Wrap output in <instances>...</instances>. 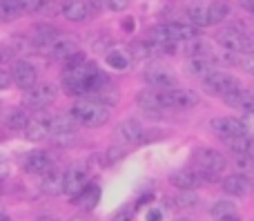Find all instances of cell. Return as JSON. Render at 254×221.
<instances>
[{
	"label": "cell",
	"mask_w": 254,
	"mask_h": 221,
	"mask_svg": "<svg viewBox=\"0 0 254 221\" xmlns=\"http://www.w3.org/2000/svg\"><path fill=\"white\" fill-rule=\"evenodd\" d=\"M243 154H248L250 159H254V139L252 137L248 139V146H246V152H243Z\"/></svg>",
	"instance_id": "b9f144b4"
},
{
	"label": "cell",
	"mask_w": 254,
	"mask_h": 221,
	"mask_svg": "<svg viewBox=\"0 0 254 221\" xmlns=\"http://www.w3.org/2000/svg\"><path fill=\"white\" fill-rule=\"evenodd\" d=\"M105 61L112 70H119V72H123V70L129 67V56H127L125 52H121V49H112V52H107Z\"/></svg>",
	"instance_id": "1f68e13d"
},
{
	"label": "cell",
	"mask_w": 254,
	"mask_h": 221,
	"mask_svg": "<svg viewBox=\"0 0 254 221\" xmlns=\"http://www.w3.org/2000/svg\"><path fill=\"white\" fill-rule=\"evenodd\" d=\"M25 13H45L54 7V0H20Z\"/></svg>",
	"instance_id": "d6a6232c"
},
{
	"label": "cell",
	"mask_w": 254,
	"mask_h": 221,
	"mask_svg": "<svg viewBox=\"0 0 254 221\" xmlns=\"http://www.w3.org/2000/svg\"><path fill=\"white\" fill-rule=\"evenodd\" d=\"M11 83H16L20 89H31L38 83V72L27 61H13L11 65Z\"/></svg>",
	"instance_id": "9c48e42d"
},
{
	"label": "cell",
	"mask_w": 254,
	"mask_h": 221,
	"mask_svg": "<svg viewBox=\"0 0 254 221\" xmlns=\"http://www.w3.org/2000/svg\"><path fill=\"white\" fill-rule=\"evenodd\" d=\"M9 85H11V76H9L7 72L0 70V92H2V89H7Z\"/></svg>",
	"instance_id": "ab89813d"
},
{
	"label": "cell",
	"mask_w": 254,
	"mask_h": 221,
	"mask_svg": "<svg viewBox=\"0 0 254 221\" xmlns=\"http://www.w3.org/2000/svg\"><path fill=\"white\" fill-rule=\"evenodd\" d=\"M58 36H61V34H58L56 27L43 22V25H36L34 29H31V43H34L36 47H49V45H52Z\"/></svg>",
	"instance_id": "7402d4cb"
},
{
	"label": "cell",
	"mask_w": 254,
	"mask_h": 221,
	"mask_svg": "<svg viewBox=\"0 0 254 221\" xmlns=\"http://www.w3.org/2000/svg\"><path fill=\"white\" fill-rule=\"evenodd\" d=\"M98 199H101V188L87 183V188L76 197V204H78L83 210H94L96 208V204H98Z\"/></svg>",
	"instance_id": "4316f807"
},
{
	"label": "cell",
	"mask_w": 254,
	"mask_h": 221,
	"mask_svg": "<svg viewBox=\"0 0 254 221\" xmlns=\"http://www.w3.org/2000/svg\"><path fill=\"white\" fill-rule=\"evenodd\" d=\"M239 4H241L243 9H248L250 13H254V0H239Z\"/></svg>",
	"instance_id": "7bdbcfd3"
},
{
	"label": "cell",
	"mask_w": 254,
	"mask_h": 221,
	"mask_svg": "<svg viewBox=\"0 0 254 221\" xmlns=\"http://www.w3.org/2000/svg\"><path fill=\"white\" fill-rule=\"evenodd\" d=\"M167 34L170 38L174 40H192V38H198V27H194L192 22H181V20H172L165 25Z\"/></svg>",
	"instance_id": "44dd1931"
},
{
	"label": "cell",
	"mask_w": 254,
	"mask_h": 221,
	"mask_svg": "<svg viewBox=\"0 0 254 221\" xmlns=\"http://www.w3.org/2000/svg\"><path fill=\"white\" fill-rule=\"evenodd\" d=\"M78 43H76L74 38H65V36H58L56 40H54L52 45H49V58L52 61H69L74 54H78Z\"/></svg>",
	"instance_id": "5bb4252c"
},
{
	"label": "cell",
	"mask_w": 254,
	"mask_h": 221,
	"mask_svg": "<svg viewBox=\"0 0 254 221\" xmlns=\"http://www.w3.org/2000/svg\"><path fill=\"white\" fill-rule=\"evenodd\" d=\"M58 96V87L54 83H36L31 89H27L25 94V105L29 110H45L47 105H52Z\"/></svg>",
	"instance_id": "277c9868"
},
{
	"label": "cell",
	"mask_w": 254,
	"mask_h": 221,
	"mask_svg": "<svg viewBox=\"0 0 254 221\" xmlns=\"http://www.w3.org/2000/svg\"><path fill=\"white\" fill-rule=\"evenodd\" d=\"M212 130L219 134L221 139H234V137H243L248 134V125L239 119H230V116H223V119H214L212 121Z\"/></svg>",
	"instance_id": "7c38bea8"
},
{
	"label": "cell",
	"mask_w": 254,
	"mask_h": 221,
	"mask_svg": "<svg viewBox=\"0 0 254 221\" xmlns=\"http://www.w3.org/2000/svg\"><path fill=\"white\" fill-rule=\"evenodd\" d=\"M210 49L207 45L203 43L201 38H192V40H185V56L188 58H194V56H207Z\"/></svg>",
	"instance_id": "836d02e7"
},
{
	"label": "cell",
	"mask_w": 254,
	"mask_h": 221,
	"mask_svg": "<svg viewBox=\"0 0 254 221\" xmlns=\"http://www.w3.org/2000/svg\"><path fill=\"white\" fill-rule=\"evenodd\" d=\"M29 119H31V114L27 110H13L11 114L7 116V123L4 125H7L9 130H20L22 132V130L27 128V123H29Z\"/></svg>",
	"instance_id": "4dcf8cb0"
},
{
	"label": "cell",
	"mask_w": 254,
	"mask_h": 221,
	"mask_svg": "<svg viewBox=\"0 0 254 221\" xmlns=\"http://www.w3.org/2000/svg\"><path fill=\"white\" fill-rule=\"evenodd\" d=\"M131 0H105V7L110 9V11H125L127 7H129Z\"/></svg>",
	"instance_id": "74e56055"
},
{
	"label": "cell",
	"mask_w": 254,
	"mask_h": 221,
	"mask_svg": "<svg viewBox=\"0 0 254 221\" xmlns=\"http://www.w3.org/2000/svg\"><path fill=\"white\" fill-rule=\"evenodd\" d=\"M145 219H147V221H163V213H161V210H149Z\"/></svg>",
	"instance_id": "60d3db41"
},
{
	"label": "cell",
	"mask_w": 254,
	"mask_h": 221,
	"mask_svg": "<svg viewBox=\"0 0 254 221\" xmlns=\"http://www.w3.org/2000/svg\"><path fill=\"white\" fill-rule=\"evenodd\" d=\"M234 168H237V174L246 179H254V159H250L248 154H234Z\"/></svg>",
	"instance_id": "f1b7e54d"
},
{
	"label": "cell",
	"mask_w": 254,
	"mask_h": 221,
	"mask_svg": "<svg viewBox=\"0 0 254 221\" xmlns=\"http://www.w3.org/2000/svg\"><path fill=\"white\" fill-rule=\"evenodd\" d=\"M22 165H25V170H27L29 174H40V177H43L47 170L54 168V159L49 156V152H45V150H34V152H29V154L25 156Z\"/></svg>",
	"instance_id": "4fadbf2b"
},
{
	"label": "cell",
	"mask_w": 254,
	"mask_h": 221,
	"mask_svg": "<svg viewBox=\"0 0 254 221\" xmlns=\"http://www.w3.org/2000/svg\"><path fill=\"white\" fill-rule=\"evenodd\" d=\"M40 221H56V219H40Z\"/></svg>",
	"instance_id": "c3c4849f"
},
{
	"label": "cell",
	"mask_w": 254,
	"mask_h": 221,
	"mask_svg": "<svg viewBox=\"0 0 254 221\" xmlns=\"http://www.w3.org/2000/svg\"><path fill=\"white\" fill-rule=\"evenodd\" d=\"M40 186H43V192H47V195H58V192H63V172H58L56 168L47 170V172L43 174Z\"/></svg>",
	"instance_id": "484cf974"
},
{
	"label": "cell",
	"mask_w": 254,
	"mask_h": 221,
	"mask_svg": "<svg viewBox=\"0 0 254 221\" xmlns=\"http://www.w3.org/2000/svg\"><path fill=\"white\" fill-rule=\"evenodd\" d=\"M223 101L228 103L230 107H237V110H243V112H254V92L252 89H243V87H237L234 92L225 94Z\"/></svg>",
	"instance_id": "ac0fdd59"
},
{
	"label": "cell",
	"mask_w": 254,
	"mask_h": 221,
	"mask_svg": "<svg viewBox=\"0 0 254 221\" xmlns=\"http://www.w3.org/2000/svg\"><path fill=\"white\" fill-rule=\"evenodd\" d=\"M223 190L232 197H250L252 195V181L241 174H230L223 179Z\"/></svg>",
	"instance_id": "ffe728a7"
},
{
	"label": "cell",
	"mask_w": 254,
	"mask_h": 221,
	"mask_svg": "<svg viewBox=\"0 0 254 221\" xmlns=\"http://www.w3.org/2000/svg\"><path fill=\"white\" fill-rule=\"evenodd\" d=\"M214 221H239V215H230V217H221V219H214Z\"/></svg>",
	"instance_id": "ee69618b"
},
{
	"label": "cell",
	"mask_w": 254,
	"mask_h": 221,
	"mask_svg": "<svg viewBox=\"0 0 254 221\" xmlns=\"http://www.w3.org/2000/svg\"><path fill=\"white\" fill-rule=\"evenodd\" d=\"M138 105L143 107V110H165V107H170V87L165 89H143V92L138 94Z\"/></svg>",
	"instance_id": "30bf717a"
},
{
	"label": "cell",
	"mask_w": 254,
	"mask_h": 221,
	"mask_svg": "<svg viewBox=\"0 0 254 221\" xmlns=\"http://www.w3.org/2000/svg\"><path fill=\"white\" fill-rule=\"evenodd\" d=\"M49 119L52 116L45 114L43 110L38 112V114H31L29 123H27V128L22 130V134H25L27 141H43V139L49 137Z\"/></svg>",
	"instance_id": "8fae6325"
},
{
	"label": "cell",
	"mask_w": 254,
	"mask_h": 221,
	"mask_svg": "<svg viewBox=\"0 0 254 221\" xmlns=\"http://www.w3.org/2000/svg\"><path fill=\"white\" fill-rule=\"evenodd\" d=\"M145 83H147L149 87L165 89V87H174L176 78L170 70H165V67H149V70L145 72Z\"/></svg>",
	"instance_id": "e0dca14e"
},
{
	"label": "cell",
	"mask_w": 254,
	"mask_h": 221,
	"mask_svg": "<svg viewBox=\"0 0 254 221\" xmlns=\"http://www.w3.org/2000/svg\"><path fill=\"white\" fill-rule=\"evenodd\" d=\"M0 161H2V156H0Z\"/></svg>",
	"instance_id": "816d5d0a"
},
{
	"label": "cell",
	"mask_w": 254,
	"mask_h": 221,
	"mask_svg": "<svg viewBox=\"0 0 254 221\" xmlns=\"http://www.w3.org/2000/svg\"><path fill=\"white\" fill-rule=\"evenodd\" d=\"M78 121L69 114H56L49 119V137H54L61 146H69V141L76 139V132H78Z\"/></svg>",
	"instance_id": "3957f363"
},
{
	"label": "cell",
	"mask_w": 254,
	"mask_h": 221,
	"mask_svg": "<svg viewBox=\"0 0 254 221\" xmlns=\"http://www.w3.org/2000/svg\"><path fill=\"white\" fill-rule=\"evenodd\" d=\"M198 105V94L192 89L183 87H170V107L176 110H190V107Z\"/></svg>",
	"instance_id": "d6986e66"
},
{
	"label": "cell",
	"mask_w": 254,
	"mask_h": 221,
	"mask_svg": "<svg viewBox=\"0 0 254 221\" xmlns=\"http://www.w3.org/2000/svg\"><path fill=\"white\" fill-rule=\"evenodd\" d=\"M188 20L194 27H210V13H207V4L203 2H192L188 4Z\"/></svg>",
	"instance_id": "d4e9b609"
},
{
	"label": "cell",
	"mask_w": 254,
	"mask_h": 221,
	"mask_svg": "<svg viewBox=\"0 0 254 221\" xmlns=\"http://www.w3.org/2000/svg\"><path fill=\"white\" fill-rule=\"evenodd\" d=\"M123 27H125L127 31H131V29H134V20H125V22H123Z\"/></svg>",
	"instance_id": "bcb514c9"
},
{
	"label": "cell",
	"mask_w": 254,
	"mask_h": 221,
	"mask_svg": "<svg viewBox=\"0 0 254 221\" xmlns=\"http://www.w3.org/2000/svg\"><path fill=\"white\" fill-rule=\"evenodd\" d=\"M119 134L125 139L127 143H143L145 141L143 125H140L138 121H134V119L123 121V123H121V128H119Z\"/></svg>",
	"instance_id": "603a6c76"
},
{
	"label": "cell",
	"mask_w": 254,
	"mask_h": 221,
	"mask_svg": "<svg viewBox=\"0 0 254 221\" xmlns=\"http://www.w3.org/2000/svg\"><path fill=\"white\" fill-rule=\"evenodd\" d=\"M203 174L198 172V170H179V172H174L170 177V183L174 188H179V190H194V188H198L203 183Z\"/></svg>",
	"instance_id": "2e32d148"
},
{
	"label": "cell",
	"mask_w": 254,
	"mask_h": 221,
	"mask_svg": "<svg viewBox=\"0 0 254 221\" xmlns=\"http://www.w3.org/2000/svg\"><path fill=\"white\" fill-rule=\"evenodd\" d=\"M201 80H203V87H205L210 94H214V96H225V94L234 92L237 87H241L234 76L225 74V72H219V70L210 72V74Z\"/></svg>",
	"instance_id": "ba28073f"
},
{
	"label": "cell",
	"mask_w": 254,
	"mask_h": 221,
	"mask_svg": "<svg viewBox=\"0 0 254 221\" xmlns=\"http://www.w3.org/2000/svg\"><path fill=\"white\" fill-rule=\"evenodd\" d=\"M174 201H176V206H181V208H188V206H194V204H196L198 197L194 195V192H190V190H183Z\"/></svg>",
	"instance_id": "8d00e7d4"
},
{
	"label": "cell",
	"mask_w": 254,
	"mask_h": 221,
	"mask_svg": "<svg viewBox=\"0 0 254 221\" xmlns=\"http://www.w3.org/2000/svg\"><path fill=\"white\" fill-rule=\"evenodd\" d=\"M71 116L78 121L80 125H87V128H101L110 121V105L96 101L92 96H83L74 103L71 107Z\"/></svg>",
	"instance_id": "7a4b0ae2"
},
{
	"label": "cell",
	"mask_w": 254,
	"mask_h": 221,
	"mask_svg": "<svg viewBox=\"0 0 254 221\" xmlns=\"http://www.w3.org/2000/svg\"><path fill=\"white\" fill-rule=\"evenodd\" d=\"M105 83H110V78L89 61H83L80 65L74 67H65V74H63V89L67 94H71V96H80V98L92 96Z\"/></svg>",
	"instance_id": "6da1fadb"
},
{
	"label": "cell",
	"mask_w": 254,
	"mask_h": 221,
	"mask_svg": "<svg viewBox=\"0 0 254 221\" xmlns=\"http://www.w3.org/2000/svg\"><path fill=\"white\" fill-rule=\"evenodd\" d=\"M252 74H254V70H252Z\"/></svg>",
	"instance_id": "f5cc1de1"
},
{
	"label": "cell",
	"mask_w": 254,
	"mask_h": 221,
	"mask_svg": "<svg viewBox=\"0 0 254 221\" xmlns=\"http://www.w3.org/2000/svg\"><path fill=\"white\" fill-rule=\"evenodd\" d=\"M216 40H219L221 47H225L228 52H237V54L254 52V43L250 40V36L239 31L237 27H223V29L219 31V36H216Z\"/></svg>",
	"instance_id": "5b68a950"
},
{
	"label": "cell",
	"mask_w": 254,
	"mask_h": 221,
	"mask_svg": "<svg viewBox=\"0 0 254 221\" xmlns=\"http://www.w3.org/2000/svg\"><path fill=\"white\" fill-rule=\"evenodd\" d=\"M69 221H87L85 217H74V219H69Z\"/></svg>",
	"instance_id": "7dc6e473"
},
{
	"label": "cell",
	"mask_w": 254,
	"mask_h": 221,
	"mask_svg": "<svg viewBox=\"0 0 254 221\" xmlns=\"http://www.w3.org/2000/svg\"><path fill=\"white\" fill-rule=\"evenodd\" d=\"M185 67H188V72L192 76H198V78H205L210 72H214V63L210 61L207 56H194V58H188V63H185Z\"/></svg>",
	"instance_id": "cb8c5ba5"
},
{
	"label": "cell",
	"mask_w": 254,
	"mask_h": 221,
	"mask_svg": "<svg viewBox=\"0 0 254 221\" xmlns=\"http://www.w3.org/2000/svg\"><path fill=\"white\" fill-rule=\"evenodd\" d=\"M194 165L198 168V172L203 174V177H216V174H221L225 170V156L221 154V152L216 150H196V154H194Z\"/></svg>",
	"instance_id": "8992f818"
},
{
	"label": "cell",
	"mask_w": 254,
	"mask_h": 221,
	"mask_svg": "<svg viewBox=\"0 0 254 221\" xmlns=\"http://www.w3.org/2000/svg\"><path fill=\"white\" fill-rule=\"evenodd\" d=\"M89 183V170L87 165L76 163L67 172H63V192L69 197H78Z\"/></svg>",
	"instance_id": "52a82bcc"
},
{
	"label": "cell",
	"mask_w": 254,
	"mask_h": 221,
	"mask_svg": "<svg viewBox=\"0 0 254 221\" xmlns=\"http://www.w3.org/2000/svg\"><path fill=\"white\" fill-rule=\"evenodd\" d=\"M7 61H9V54L0 49V65H2V63H7Z\"/></svg>",
	"instance_id": "f6af8a7d"
},
{
	"label": "cell",
	"mask_w": 254,
	"mask_h": 221,
	"mask_svg": "<svg viewBox=\"0 0 254 221\" xmlns=\"http://www.w3.org/2000/svg\"><path fill=\"white\" fill-rule=\"evenodd\" d=\"M0 221H9V219L7 217H0Z\"/></svg>",
	"instance_id": "681fc988"
},
{
	"label": "cell",
	"mask_w": 254,
	"mask_h": 221,
	"mask_svg": "<svg viewBox=\"0 0 254 221\" xmlns=\"http://www.w3.org/2000/svg\"><path fill=\"white\" fill-rule=\"evenodd\" d=\"M230 215H237V206L232 201H219V204L212 208V217L221 219V217H230Z\"/></svg>",
	"instance_id": "e575fe53"
},
{
	"label": "cell",
	"mask_w": 254,
	"mask_h": 221,
	"mask_svg": "<svg viewBox=\"0 0 254 221\" xmlns=\"http://www.w3.org/2000/svg\"><path fill=\"white\" fill-rule=\"evenodd\" d=\"M22 13L25 11L20 7V0H0V20H4V22L16 20Z\"/></svg>",
	"instance_id": "83f0119b"
},
{
	"label": "cell",
	"mask_w": 254,
	"mask_h": 221,
	"mask_svg": "<svg viewBox=\"0 0 254 221\" xmlns=\"http://www.w3.org/2000/svg\"><path fill=\"white\" fill-rule=\"evenodd\" d=\"M114 221H134V210H131V208L119 210V213H116V217H114Z\"/></svg>",
	"instance_id": "f35d334b"
},
{
	"label": "cell",
	"mask_w": 254,
	"mask_h": 221,
	"mask_svg": "<svg viewBox=\"0 0 254 221\" xmlns=\"http://www.w3.org/2000/svg\"><path fill=\"white\" fill-rule=\"evenodd\" d=\"M207 13H210V25H219L230 16V7L228 2H221V0L219 2H210L207 4Z\"/></svg>",
	"instance_id": "f546056e"
},
{
	"label": "cell",
	"mask_w": 254,
	"mask_h": 221,
	"mask_svg": "<svg viewBox=\"0 0 254 221\" xmlns=\"http://www.w3.org/2000/svg\"><path fill=\"white\" fill-rule=\"evenodd\" d=\"M63 16L71 22H85L92 16V4L87 0H65L61 7Z\"/></svg>",
	"instance_id": "9a60e30c"
},
{
	"label": "cell",
	"mask_w": 254,
	"mask_h": 221,
	"mask_svg": "<svg viewBox=\"0 0 254 221\" xmlns=\"http://www.w3.org/2000/svg\"><path fill=\"white\" fill-rule=\"evenodd\" d=\"M131 52H134V56H138V58H147V56H152L154 54V47H152L149 40H143V43L131 45Z\"/></svg>",
	"instance_id": "d590c367"
},
{
	"label": "cell",
	"mask_w": 254,
	"mask_h": 221,
	"mask_svg": "<svg viewBox=\"0 0 254 221\" xmlns=\"http://www.w3.org/2000/svg\"><path fill=\"white\" fill-rule=\"evenodd\" d=\"M0 217H4V215H2V210H0Z\"/></svg>",
	"instance_id": "f907efd6"
}]
</instances>
